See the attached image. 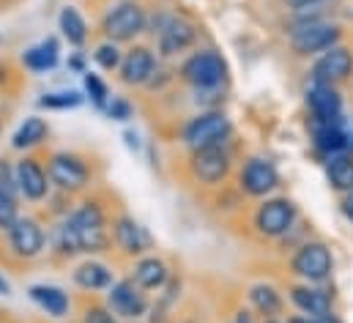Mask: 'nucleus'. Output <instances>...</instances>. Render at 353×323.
I'll list each match as a JSON object with an SVG mask.
<instances>
[{"instance_id": "ddd939ff", "label": "nucleus", "mask_w": 353, "mask_h": 323, "mask_svg": "<svg viewBox=\"0 0 353 323\" xmlns=\"http://www.w3.org/2000/svg\"><path fill=\"white\" fill-rule=\"evenodd\" d=\"M304 96H307L312 124H343V96L337 85L310 82Z\"/></svg>"}, {"instance_id": "f257e3e1", "label": "nucleus", "mask_w": 353, "mask_h": 323, "mask_svg": "<svg viewBox=\"0 0 353 323\" xmlns=\"http://www.w3.org/2000/svg\"><path fill=\"white\" fill-rule=\"evenodd\" d=\"M66 225L74 231L77 242H80V252L83 255H99L110 249V228H107V214L104 206L99 200H85L77 208H72L66 217Z\"/></svg>"}, {"instance_id": "6ab92c4d", "label": "nucleus", "mask_w": 353, "mask_h": 323, "mask_svg": "<svg viewBox=\"0 0 353 323\" xmlns=\"http://www.w3.org/2000/svg\"><path fill=\"white\" fill-rule=\"evenodd\" d=\"M312 146L326 159L353 154V135L343 124H312Z\"/></svg>"}, {"instance_id": "a19ab883", "label": "nucleus", "mask_w": 353, "mask_h": 323, "mask_svg": "<svg viewBox=\"0 0 353 323\" xmlns=\"http://www.w3.org/2000/svg\"><path fill=\"white\" fill-rule=\"evenodd\" d=\"M11 293V285H8V280L0 274V296H8Z\"/></svg>"}, {"instance_id": "dca6fc26", "label": "nucleus", "mask_w": 353, "mask_h": 323, "mask_svg": "<svg viewBox=\"0 0 353 323\" xmlns=\"http://www.w3.org/2000/svg\"><path fill=\"white\" fill-rule=\"evenodd\" d=\"M353 77V50L345 44H337L318 55L312 63V82H326V85H340Z\"/></svg>"}, {"instance_id": "39448f33", "label": "nucleus", "mask_w": 353, "mask_h": 323, "mask_svg": "<svg viewBox=\"0 0 353 323\" xmlns=\"http://www.w3.org/2000/svg\"><path fill=\"white\" fill-rule=\"evenodd\" d=\"M181 80L192 85L197 93L219 90L228 80V61L216 50H197L181 63Z\"/></svg>"}, {"instance_id": "5701e85b", "label": "nucleus", "mask_w": 353, "mask_h": 323, "mask_svg": "<svg viewBox=\"0 0 353 323\" xmlns=\"http://www.w3.org/2000/svg\"><path fill=\"white\" fill-rule=\"evenodd\" d=\"M28 296L50 315V318H66L69 310H72V299L63 288L58 285H47V282H39V285H30L28 288Z\"/></svg>"}, {"instance_id": "bb28decb", "label": "nucleus", "mask_w": 353, "mask_h": 323, "mask_svg": "<svg viewBox=\"0 0 353 323\" xmlns=\"http://www.w3.org/2000/svg\"><path fill=\"white\" fill-rule=\"evenodd\" d=\"M247 296H250V304H252L261 315H265V318H274V315L282 313V296H279V291H276L274 285H268V282L252 285Z\"/></svg>"}, {"instance_id": "1a4fd4ad", "label": "nucleus", "mask_w": 353, "mask_h": 323, "mask_svg": "<svg viewBox=\"0 0 353 323\" xmlns=\"http://www.w3.org/2000/svg\"><path fill=\"white\" fill-rule=\"evenodd\" d=\"M299 208L288 197H268L255 211V231L265 239H282L296 228Z\"/></svg>"}, {"instance_id": "9b49d317", "label": "nucleus", "mask_w": 353, "mask_h": 323, "mask_svg": "<svg viewBox=\"0 0 353 323\" xmlns=\"http://www.w3.org/2000/svg\"><path fill=\"white\" fill-rule=\"evenodd\" d=\"M230 167H233V159L225 146L200 148V151H192L189 157V175L194 184H203V186L225 184V178L230 175Z\"/></svg>"}, {"instance_id": "a18cd8bd", "label": "nucleus", "mask_w": 353, "mask_h": 323, "mask_svg": "<svg viewBox=\"0 0 353 323\" xmlns=\"http://www.w3.org/2000/svg\"><path fill=\"white\" fill-rule=\"evenodd\" d=\"M183 323H194V321H183Z\"/></svg>"}, {"instance_id": "2f4dec72", "label": "nucleus", "mask_w": 353, "mask_h": 323, "mask_svg": "<svg viewBox=\"0 0 353 323\" xmlns=\"http://www.w3.org/2000/svg\"><path fill=\"white\" fill-rule=\"evenodd\" d=\"M329 0H285V6L293 11V22H310L323 19V8Z\"/></svg>"}, {"instance_id": "7c9ffc66", "label": "nucleus", "mask_w": 353, "mask_h": 323, "mask_svg": "<svg viewBox=\"0 0 353 323\" xmlns=\"http://www.w3.org/2000/svg\"><path fill=\"white\" fill-rule=\"evenodd\" d=\"M121 61H123V52H121V47L115 41H101L93 50V63L101 72H118L121 69Z\"/></svg>"}, {"instance_id": "4c0bfd02", "label": "nucleus", "mask_w": 353, "mask_h": 323, "mask_svg": "<svg viewBox=\"0 0 353 323\" xmlns=\"http://www.w3.org/2000/svg\"><path fill=\"white\" fill-rule=\"evenodd\" d=\"M66 66H69V72H74V75H85L88 69H85V58L83 55H72L69 61H66Z\"/></svg>"}, {"instance_id": "4468645a", "label": "nucleus", "mask_w": 353, "mask_h": 323, "mask_svg": "<svg viewBox=\"0 0 353 323\" xmlns=\"http://www.w3.org/2000/svg\"><path fill=\"white\" fill-rule=\"evenodd\" d=\"M14 175H17L19 197H25L28 203L47 200L52 184H50V175H47L44 164L36 159V157H22V159L14 164Z\"/></svg>"}, {"instance_id": "c03bdc74", "label": "nucleus", "mask_w": 353, "mask_h": 323, "mask_svg": "<svg viewBox=\"0 0 353 323\" xmlns=\"http://www.w3.org/2000/svg\"><path fill=\"white\" fill-rule=\"evenodd\" d=\"M265 323H279V321H274V318H268V321H265Z\"/></svg>"}, {"instance_id": "e433bc0d", "label": "nucleus", "mask_w": 353, "mask_h": 323, "mask_svg": "<svg viewBox=\"0 0 353 323\" xmlns=\"http://www.w3.org/2000/svg\"><path fill=\"white\" fill-rule=\"evenodd\" d=\"M123 143H126V148H129L132 154H140V151H143V140H140V135H137L134 129H126V132H123Z\"/></svg>"}, {"instance_id": "c9c22d12", "label": "nucleus", "mask_w": 353, "mask_h": 323, "mask_svg": "<svg viewBox=\"0 0 353 323\" xmlns=\"http://www.w3.org/2000/svg\"><path fill=\"white\" fill-rule=\"evenodd\" d=\"M0 189L6 192V195H11V197H17L19 195V189H17V175H14V167L8 164L6 159H0Z\"/></svg>"}, {"instance_id": "72a5a7b5", "label": "nucleus", "mask_w": 353, "mask_h": 323, "mask_svg": "<svg viewBox=\"0 0 353 323\" xmlns=\"http://www.w3.org/2000/svg\"><path fill=\"white\" fill-rule=\"evenodd\" d=\"M17 217H19L17 214V197H11L0 189V231H8L17 222Z\"/></svg>"}, {"instance_id": "423d86ee", "label": "nucleus", "mask_w": 353, "mask_h": 323, "mask_svg": "<svg viewBox=\"0 0 353 323\" xmlns=\"http://www.w3.org/2000/svg\"><path fill=\"white\" fill-rule=\"evenodd\" d=\"M151 33H157V47H159L162 58H176L197 41L194 22H189L186 17H178V14H159Z\"/></svg>"}, {"instance_id": "aec40b11", "label": "nucleus", "mask_w": 353, "mask_h": 323, "mask_svg": "<svg viewBox=\"0 0 353 323\" xmlns=\"http://www.w3.org/2000/svg\"><path fill=\"white\" fill-rule=\"evenodd\" d=\"M290 302L299 313H304L307 318H323V315H332V296L312 285V282H304V285H293L290 288Z\"/></svg>"}, {"instance_id": "37998d69", "label": "nucleus", "mask_w": 353, "mask_h": 323, "mask_svg": "<svg viewBox=\"0 0 353 323\" xmlns=\"http://www.w3.org/2000/svg\"><path fill=\"white\" fill-rule=\"evenodd\" d=\"M288 323H318V318H288Z\"/></svg>"}, {"instance_id": "f8f14e48", "label": "nucleus", "mask_w": 353, "mask_h": 323, "mask_svg": "<svg viewBox=\"0 0 353 323\" xmlns=\"http://www.w3.org/2000/svg\"><path fill=\"white\" fill-rule=\"evenodd\" d=\"M6 233H8V246H11V252H14L17 257H22V260L39 257V255L44 252V246H47V233H44L41 222L33 219V217H17V222H14Z\"/></svg>"}, {"instance_id": "412c9836", "label": "nucleus", "mask_w": 353, "mask_h": 323, "mask_svg": "<svg viewBox=\"0 0 353 323\" xmlns=\"http://www.w3.org/2000/svg\"><path fill=\"white\" fill-rule=\"evenodd\" d=\"M58 63H61V44L55 36H47L22 52V66L30 75H50L58 69Z\"/></svg>"}, {"instance_id": "a211bd4d", "label": "nucleus", "mask_w": 353, "mask_h": 323, "mask_svg": "<svg viewBox=\"0 0 353 323\" xmlns=\"http://www.w3.org/2000/svg\"><path fill=\"white\" fill-rule=\"evenodd\" d=\"M112 244L123 252V255H129V257H137V255H143V252H148L151 249V233L134 219V217H129V214H121V217H115V222H112Z\"/></svg>"}, {"instance_id": "6e6552de", "label": "nucleus", "mask_w": 353, "mask_h": 323, "mask_svg": "<svg viewBox=\"0 0 353 323\" xmlns=\"http://www.w3.org/2000/svg\"><path fill=\"white\" fill-rule=\"evenodd\" d=\"M290 271L296 277H301L304 282H312V285L329 280L334 271L332 249L323 242H304L290 257Z\"/></svg>"}, {"instance_id": "f03ea898", "label": "nucleus", "mask_w": 353, "mask_h": 323, "mask_svg": "<svg viewBox=\"0 0 353 323\" xmlns=\"http://www.w3.org/2000/svg\"><path fill=\"white\" fill-rule=\"evenodd\" d=\"M233 137V124L222 110H203L194 118H189L181 129V140L189 151L225 146Z\"/></svg>"}, {"instance_id": "58836bf2", "label": "nucleus", "mask_w": 353, "mask_h": 323, "mask_svg": "<svg viewBox=\"0 0 353 323\" xmlns=\"http://www.w3.org/2000/svg\"><path fill=\"white\" fill-rule=\"evenodd\" d=\"M340 206H343V214H345V219H348V222L353 225V192H348V195L343 197V203H340Z\"/></svg>"}, {"instance_id": "79ce46f5", "label": "nucleus", "mask_w": 353, "mask_h": 323, "mask_svg": "<svg viewBox=\"0 0 353 323\" xmlns=\"http://www.w3.org/2000/svg\"><path fill=\"white\" fill-rule=\"evenodd\" d=\"M318 323H343V321H340V318L332 313V315H323V318H318Z\"/></svg>"}, {"instance_id": "4be33fe9", "label": "nucleus", "mask_w": 353, "mask_h": 323, "mask_svg": "<svg viewBox=\"0 0 353 323\" xmlns=\"http://www.w3.org/2000/svg\"><path fill=\"white\" fill-rule=\"evenodd\" d=\"M132 280L143 288V291H162L170 282V268L162 257L157 255H145L134 263L132 268Z\"/></svg>"}, {"instance_id": "f704fd0d", "label": "nucleus", "mask_w": 353, "mask_h": 323, "mask_svg": "<svg viewBox=\"0 0 353 323\" xmlns=\"http://www.w3.org/2000/svg\"><path fill=\"white\" fill-rule=\"evenodd\" d=\"M83 323H121L118 315L110 310V307H101V304H90L83 313Z\"/></svg>"}, {"instance_id": "f3484780", "label": "nucleus", "mask_w": 353, "mask_h": 323, "mask_svg": "<svg viewBox=\"0 0 353 323\" xmlns=\"http://www.w3.org/2000/svg\"><path fill=\"white\" fill-rule=\"evenodd\" d=\"M159 69V61H157V52L151 47H132L129 52H123V61H121V69H118V77L123 85L129 88H143L148 85L151 77L157 75Z\"/></svg>"}, {"instance_id": "7ed1b4c3", "label": "nucleus", "mask_w": 353, "mask_h": 323, "mask_svg": "<svg viewBox=\"0 0 353 323\" xmlns=\"http://www.w3.org/2000/svg\"><path fill=\"white\" fill-rule=\"evenodd\" d=\"M99 28L107 41H115V44L134 41L140 33L148 30V11L137 0H121L104 11Z\"/></svg>"}, {"instance_id": "cd10ccee", "label": "nucleus", "mask_w": 353, "mask_h": 323, "mask_svg": "<svg viewBox=\"0 0 353 323\" xmlns=\"http://www.w3.org/2000/svg\"><path fill=\"white\" fill-rule=\"evenodd\" d=\"M326 175L332 189L348 195L353 192V154H343V157H332L326 159Z\"/></svg>"}, {"instance_id": "393cba45", "label": "nucleus", "mask_w": 353, "mask_h": 323, "mask_svg": "<svg viewBox=\"0 0 353 323\" xmlns=\"http://www.w3.org/2000/svg\"><path fill=\"white\" fill-rule=\"evenodd\" d=\"M72 280H74V285L77 288H83V291H110V285L115 282L112 280V271L104 266V263H99V260H85V263H80L74 271H72Z\"/></svg>"}, {"instance_id": "2eb2a0df", "label": "nucleus", "mask_w": 353, "mask_h": 323, "mask_svg": "<svg viewBox=\"0 0 353 323\" xmlns=\"http://www.w3.org/2000/svg\"><path fill=\"white\" fill-rule=\"evenodd\" d=\"M239 186L250 197H268L279 186V170L274 167V162L252 157L250 162H244L239 173Z\"/></svg>"}, {"instance_id": "9d476101", "label": "nucleus", "mask_w": 353, "mask_h": 323, "mask_svg": "<svg viewBox=\"0 0 353 323\" xmlns=\"http://www.w3.org/2000/svg\"><path fill=\"white\" fill-rule=\"evenodd\" d=\"M107 307L123 321H140L151 310L148 291H143L132 277L129 280H115L107 291Z\"/></svg>"}, {"instance_id": "c756f323", "label": "nucleus", "mask_w": 353, "mask_h": 323, "mask_svg": "<svg viewBox=\"0 0 353 323\" xmlns=\"http://www.w3.org/2000/svg\"><path fill=\"white\" fill-rule=\"evenodd\" d=\"M83 90H85V99H88L90 104L96 107V110H107V104H110V88H107V82L101 80L99 75H93V72H85L83 75Z\"/></svg>"}, {"instance_id": "a878e982", "label": "nucleus", "mask_w": 353, "mask_h": 323, "mask_svg": "<svg viewBox=\"0 0 353 323\" xmlns=\"http://www.w3.org/2000/svg\"><path fill=\"white\" fill-rule=\"evenodd\" d=\"M58 30L72 47H83L88 41V22L74 6H63L58 14Z\"/></svg>"}, {"instance_id": "0eeeda50", "label": "nucleus", "mask_w": 353, "mask_h": 323, "mask_svg": "<svg viewBox=\"0 0 353 323\" xmlns=\"http://www.w3.org/2000/svg\"><path fill=\"white\" fill-rule=\"evenodd\" d=\"M47 175H50V184L63 192V195H74V192H83L90 184V167L88 162L77 154H69V151H58L52 154L47 162Z\"/></svg>"}, {"instance_id": "473e14b6", "label": "nucleus", "mask_w": 353, "mask_h": 323, "mask_svg": "<svg viewBox=\"0 0 353 323\" xmlns=\"http://www.w3.org/2000/svg\"><path fill=\"white\" fill-rule=\"evenodd\" d=\"M104 115H107L110 121L126 124V121H132V118H134V107H132V101H129V99H123V96H112V99H110V104H107V110H104Z\"/></svg>"}, {"instance_id": "ea45409f", "label": "nucleus", "mask_w": 353, "mask_h": 323, "mask_svg": "<svg viewBox=\"0 0 353 323\" xmlns=\"http://www.w3.org/2000/svg\"><path fill=\"white\" fill-rule=\"evenodd\" d=\"M233 323H252V315L244 310V313H236V318H233Z\"/></svg>"}, {"instance_id": "20e7f679", "label": "nucleus", "mask_w": 353, "mask_h": 323, "mask_svg": "<svg viewBox=\"0 0 353 323\" xmlns=\"http://www.w3.org/2000/svg\"><path fill=\"white\" fill-rule=\"evenodd\" d=\"M340 41H343V28L329 19L293 22V28H290V50L301 58L323 55L326 50L337 47Z\"/></svg>"}, {"instance_id": "b1692460", "label": "nucleus", "mask_w": 353, "mask_h": 323, "mask_svg": "<svg viewBox=\"0 0 353 323\" xmlns=\"http://www.w3.org/2000/svg\"><path fill=\"white\" fill-rule=\"evenodd\" d=\"M47 137H50V124L41 115H28L17 126V132L11 135V148L14 151H30V148H39Z\"/></svg>"}, {"instance_id": "c85d7f7f", "label": "nucleus", "mask_w": 353, "mask_h": 323, "mask_svg": "<svg viewBox=\"0 0 353 323\" xmlns=\"http://www.w3.org/2000/svg\"><path fill=\"white\" fill-rule=\"evenodd\" d=\"M85 101V96L80 90H50L39 99V107L41 110H77L80 104Z\"/></svg>"}]
</instances>
